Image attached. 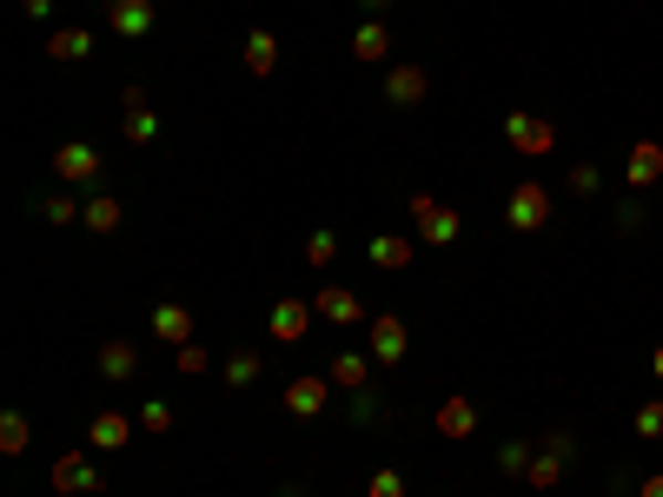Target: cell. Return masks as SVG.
<instances>
[{
  "mask_svg": "<svg viewBox=\"0 0 663 497\" xmlns=\"http://www.w3.org/2000/svg\"><path fill=\"white\" fill-rule=\"evenodd\" d=\"M551 206H558V199H551V186L518 179V186H511V199H505V226H511V232H545V226H551Z\"/></svg>",
  "mask_w": 663,
  "mask_h": 497,
  "instance_id": "obj_1",
  "label": "cell"
},
{
  "mask_svg": "<svg viewBox=\"0 0 663 497\" xmlns=\"http://www.w3.org/2000/svg\"><path fill=\"white\" fill-rule=\"evenodd\" d=\"M412 219H418V239L425 246H458L465 239V213L432 199V193H412Z\"/></svg>",
  "mask_w": 663,
  "mask_h": 497,
  "instance_id": "obj_2",
  "label": "cell"
},
{
  "mask_svg": "<svg viewBox=\"0 0 663 497\" xmlns=\"http://www.w3.org/2000/svg\"><path fill=\"white\" fill-rule=\"evenodd\" d=\"M365 352H372V365H405L412 325H405L398 312H372V319H365Z\"/></svg>",
  "mask_w": 663,
  "mask_h": 497,
  "instance_id": "obj_3",
  "label": "cell"
},
{
  "mask_svg": "<svg viewBox=\"0 0 663 497\" xmlns=\"http://www.w3.org/2000/svg\"><path fill=\"white\" fill-rule=\"evenodd\" d=\"M505 139H511L525 159H545V153L558 146V126H551L545 113H505Z\"/></svg>",
  "mask_w": 663,
  "mask_h": 497,
  "instance_id": "obj_4",
  "label": "cell"
},
{
  "mask_svg": "<svg viewBox=\"0 0 663 497\" xmlns=\"http://www.w3.org/2000/svg\"><path fill=\"white\" fill-rule=\"evenodd\" d=\"M53 179H60V186H93V179H100V146H86V139L53 146Z\"/></svg>",
  "mask_w": 663,
  "mask_h": 497,
  "instance_id": "obj_5",
  "label": "cell"
},
{
  "mask_svg": "<svg viewBox=\"0 0 663 497\" xmlns=\"http://www.w3.org/2000/svg\"><path fill=\"white\" fill-rule=\"evenodd\" d=\"M46 478H53V491H60V497H86V491L100 497V491H106V478L86 465V452H66V458H53V472H46Z\"/></svg>",
  "mask_w": 663,
  "mask_h": 497,
  "instance_id": "obj_6",
  "label": "cell"
},
{
  "mask_svg": "<svg viewBox=\"0 0 663 497\" xmlns=\"http://www.w3.org/2000/svg\"><path fill=\"white\" fill-rule=\"evenodd\" d=\"M312 319H319V306H312V299H279V306H272V319H266V332H272L279 345H299V339L312 332Z\"/></svg>",
  "mask_w": 663,
  "mask_h": 497,
  "instance_id": "obj_7",
  "label": "cell"
},
{
  "mask_svg": "<svg viewBox=\"0 0 663 497\" xmlns=\"http://www.w3.org/2000/svg\"><path fill=\"white\" fill-rule=\"evenodd\" d=\"M325 398H332V379H325V372H299V379L286 385V412H292V418H319Z\"/></svg>",
  "mask_w": 663,
  "mask_h": 497,
  "instance_id": "obj_8",
  "label": "cell"
},
{
  "mask_svg": "<svg viewBox=\"0 0 663 497\" xmlns=\"http://www.w3.org/2000/svg\"><path fill=\"white\" fill-rule=\"evenodd\" d=\"M133 425H139L133 412H93V418H86V445H93V452H126V445H133Z\"/></svg>",
  "mask_w": 663,
  "mask_h": 497,
  "instance_id": "obj_9",
  "label": "cell"
},
{
  "mask_svg": "<svg viewBox=\"0 0 663 497\" xmlns=\"http://www.w3.org/2000/svg\"><path fill=\"white\" fill-rule=\"evenodd\" d=\"M624 186H631V193L663 186V146H657V139H638V146L624 153Z\"/></svg>",
  "mask_w": 663,
  "mask_h": 497,
  "instance_id": "obj_10",
  "label": "cell"
},
{
  "mask_svg": "<svg viewBox=\"0 0 663 497\" xmlns=\"http://www.w3.org/2000/svg\"><path fill=\"white\" fill-rule=\"evenodd\" d=\"M153 13H159L153 0H106V27L126 33V40H146V33H153Z\"/></svg>",
  "mask_w": 663,
  "mask_h": 497,
  "instance_id": "obj_11",
  "label": "cell"
},
{
  "mask_svg": "<svg viewBox=\"0 0 663 497\" xmlns=\"http://www.w3.org/2000/svg\"><path fill=\"white\" fill-rule=\"evenodd\" d=\"M239 60H246V73H252V80H272V73H279V33L252 27V33H246V46H239Z\"/></svg>",
  "mask_w": 663,
  "mask_h": 497,
  "instance_id": "obj_12",
  "label": "cell"
},
{
  "mask_svg": "<svg viewBox=\"0 0 663 497\" xmlns=\"http://www.w3.org/2000/svg\"><path fill=\"white\" fill-rule=\"evenodd\" d=\"M325 379H332V392H365L372 385V352H332Z\"/></svg>",
  "mask_w": 663,
  "mask_h": 497,
  "instance_id": "obj_13",
  "label": "cell"
},
{
  "mask_svg": "<svg viewBox=\"0 0 663 497\" xmlns=\"http://www.w3.org/2000/svg\"><path fill=\"white\" fill-rule=\"evenodd\" d=\"M432 425H438V438H452V445H465V438L478 432V405H472V398H445V405L432 412Z\"/></svg>",
  "mask_w": 663,
  "mask_h": 497,
  "instance_id": "obj_14",
  "label": "cell"
},
{
  "mask_svg": "<svg viewBox=\"0 0 663 497\" xmlns=\"http://www.w3.org/2000/svg\"><path fill=\"white\" fill-rule=\"evenodd\" d=\"M46 60H60V66L93 60V33H86V27H53V33H46Z\"/></svg>",
  "mask_w": 663,
  "mask_h": 497,
  "instance_id": "obj_15",
  "label": "cell"
},
{
  "mask_svg": "<svg viewBox=\"0 0 663 497\" xmlns=\"http://www.w3.org/2000/svg\"><path fill=\"white\" fill-rule=\"evenodd\" d=\"M425 93H432V73H425V66H392V73H385V100H392V106H418Z\"/></svg>",
  "mask_w": 663,
  "mask_h": 497,
  "instance_id": "obj_16",
  "label": "cell"
},
{
  "mask_svg": "<svg viewBox=\"0 0 663 497\" xmlns=\"http://www.w3.org/2000/svg\"><path fill=\"white\" fill-rule=\"evenodd\" d=\"M193 325H199V319H193V306H153V339H166L173 352H179V345H193Z\"/></svg>",
  "mask_w": 663,
  "mask_h": 497,
  "instance_id": "obj_17",
  "label": "cell"
},
{
  "mask_svg": "<svg viewBox=\"0 0 663 497\" xmlns=\"http://www.w3.org/2000/svg\"><path fill=\"white\" fill-rule=\"evenodd\" d=\"M392 53V27L385 20H359V33H352V60L359 66H379Z\"/></svg>",
  "mask_w": 663,
  "mask_h": 497,
  "instance_id": "obj_18",
  "label": "cell"
},
{
  "mask_svg": "<svg viewBox=\"0 0 663 497\" xmlns=\"http://www.w3.org/2000/svg\"><path fill=\"white\" fill-rule=\"evenodd\" d=\"M93 365H100V379H113V385H126V379L139 372V352H133V339H106Z\"/></svg>",
  "mask_w": 663,
  "mask_h": 497,
  "instance_id": "obj_19",
  "label": "cell"
},
{
  "mask_svg": "<svg viewBox=\"0 0 663 497\" xmlns=\"http://www.w3.org/2000/svg\"><path fill=\"white\" fill-rule=\"evenodd\" d=\"M365 252H372V266H379V272H405V266H412V252H418V246H412V239H405V232H379V239H372V246H365Z\"/></svg>",
  "mask_w": 663,
  "mask_h": 497,
  "instance_id": "obj_20",
  "label": "cell"
},
{
  "mask_svg": "<svg viewBox=\"0 0 663 497\" xmlns=\"http://www.w3.org/2000/svg\"><path fill=\"white\" fill-rule=\"evenodd\" d=\"M312 306H319V319H332V325H359V319H365L359 292H345V286H325V292H319Z\"/></svg>",
  "mask_w": 663,
  "mask_h": 497,
  "instance_id": "obj_21",
  "label": "cell"
},
{
  "mask_svg": "<svg viewBox=\"0 0 663 497\" xmlns=\"http://www.w3.org/2000/svg\"><path fill=\"white\" fill-rule=\"evenodd\" d=\"M80 226L106 239V232H120V226H126V206H120V199H106V193H93V199H86V213H80Z\"/></svg>",
  "mask_w": 663,
  "mask_h": 497,
  "instance_id": "obj_22",
  "label": "cell"
},
{
  "mask_svg": "<svg viewBox=\"0 0 663 497\" xmlns=\"http://www.w3.org/2000/svg\"><path fill=\"white\" fill-rule=\"evenodd\" d=\"M219 372H226V385H232V392H246V385H259V352H252V345H239V352H226V365H219Z\"/></svg>",
  "mask_w": 663,
  "mask_h": 497,
  "instance_id": "obj_23",
  "label": "cell"
},
{
  "mask_svg": "<svg viewBox=\"0 0 663 497\" xmlns=\"http://www.w3.org/2000/svg\"><path fill=\"white\" fill-rule=\"evenodd\" d=\"M27 438H33L27 412H0V458H20V452H27Z\"/></svg>",
  "mask_w": 663,
  "mask_h": 497,
  "instance_id": "obj_24",
  "label": "cell"
},
{
  "mask_svg": "<svg viewBox=\"0 0 663 497\" xmlns=\"http://www.w3.org/2000/svg\"><path fill=\"white\" fill-rule=\"evenodd\" d=\"M120 133H126V146H153L159 139V113L146 106V113H120Z\"/></svg>",
  "mask_w": 663,
  "mask_h": 497,
  "instance_id": "obj_25",
  "label": "cell"
},
{
  "mask_svg": "<svg viewBox=\"0 0 663 497\" xmlns=\"http://www.w3.org/2000/svg\"><path fill=\"white\" fill-rule=\"evenodd\" d=\"M525 485H531V491H558V485H564V458L538 452V458H531V472H525Z\"/></svg>",
  "mask_w": 663,
  "mask_h": 497,
  "instance_id": "obj_26",
  "label": "cell"
},
{
  "mask_svg": "<svg viewBox=\"0 0 663 497\" xmlns=\"http://www.w3.org/2000/svg\"><path fill=\"white\" fill-rule=\"evenodd\" d=\"M80 213H86V206H80L73 193H53V199H40V219H46V226H66V219H80Z\"/></svg>",
  "mask_w": 663,
  "mask_h": 497,
  "instance_id": "obj_27",
  "label": "cell"
},
{
  "mask_svg": "<svg viewBox=\"0 0 663 497\" xmlns=\"http://www.w3.org/2000/svg\"><path fill=\"white\" fill-rule=\"evenodd\" d=\"M206 365H213V359H206V345H199V339H193V345H179V352H173V372H179V379H199V372H206Z\"/></svg>",
  "mask_w": 663,
  "mask_h": 497,
  "instance_id": "obj_28",
  "label": "cell"
},
{
  "mask_svg": "<svg viewBox=\"0 0 663 497\" xmlns=\"http://www.w3.org/2000/svg\"><path fill=\"white\" fill-rule=\"evenodd\" d=\"M531 458H538V445H505V452H498V472H505V478H525Z\"/></svg>",
  "mask_w": 663,
  "mask_h": 497,
  "instance_id": "obj_29",
  "label": "cell"
},
{
  "mask_svg": "<svg viewBox=\"0 0 663 497\" xmlns=\"http://www.w3.org/2000/svg\"><path fill=\"white\" fill-rule=\"evenodd\" d=\"M339 259V232H312L305 239V266H332Z\"/></svg>",
  "mask_w": 663,
  "mask_h": 497,
  "instance_id": "obj_30",
  "label": "cell"
},
{
  "mask_svg": "<svg viewBox=\"0 0 663 497\" xmlns=\"http://www.w3.org/2000/svg\"><path fill=\"white\" fill-rule=\"evenodd\" d=\"M133 418H139L153 438H166V432H173V405H159V398H146V412H133Z\"/></svg>",
  "mask_w": 663,
  "mask_h": 497,
  "instance_id": "obj_31",
  "label": "cell"
},
{
  "mask_svg": "<svg viewBox=\"0 0 663 497\" xmlns=\"http://www.w3.org/2000/svg\"><path fill=\"white\" fill-rule=\"evenodd\" d=\"M631 425H638V438H651V445H657V438H663V398L638 405V418H631Z\"/></svg>",
  "mask_w": 663,
  "mask_h": 497,
  "instance_id": "obj_32",
  "label": "cell"
},
{
  "mask_svg": "<svg viewBox=\"0 0 663 497\" xmlns=\"http://www.w3.org/2000/svg\"><path fill=\"white\" fill-rule=\"evenodd\" d=\"M598 186H604V173H598L591 159H584V166H571V193H578V199H598Z\"/></svg>",
  "mask_w": 663,
  "mask_h": 497,
  "instance_id": "obj_33",
  "label": "cell"
},
{
  "mask_svg": "<svg viewBox=\"0 0 663 497\" xmlns=\"http://www.w3.org/2000/svg\"><path fill=\"white\" fill-rule=\"evenodd\" d=\"M538 452H551V458H564V465H571V458H578V438H571V432H545V438H538Z\"/></svg>",
  "mask_w": 663,
  "mask_h": 497,
  "instance_id": "obj_34",
  "label": "cell"
},
{
  "mask_svg": "<svg viewBox=\"0 0 663 497\" xmlns=\"http://www.w3.org/2000/svg\"><path fill=\"white\" fill-rule=\"evenodd\" d=\"M365 497H405V478H398V472H372Z\"/></svg>",
  "mask_w": 663,
  "mask_h": 497,
  "instance_id": "obj_35",
  "label": "cell"
},
{
  "mask_svg": "<svg viewBox=\"0 0 663 497\" xmlns=\"http://www.w3.org/2000/svg\"><path fill=\"white\" fill-rule=\"evenodd\" d=\"M352 418H359V425H372V418H379V392H372V385H365V392H352Z\"/></svg>",
  "mask_w": 663,
  "mask_h": 497,
  "instance_id": "obj_36",
  "label": "cell"
},
{
  "mask_svg": "<svg viewBox=\"0 0 663 497\" xmlns=\"http://www.w3.org/2000/svg\"><path fill=\"white\" fill-rule=\"evenodd\" d=\"M638 226H644V206H638V199H624V206H618V232H638Z\"/></svg>",
  "mask_w": 663,
  "mask_h": 497,
  "instance_id": "obj_37",
  "label": "cell"
},
{
  "mask_svg": "<svg viewBox=\"0 0 663 497\" xmlns=\"http://www.w3.org/2000/svg\"><path fill=\"white\" fill-rule=\"evenodd\" d=\"M20 7H27V20H46V13H53V0H20Z\"/></svg>",
  "mask_w": 663,
  "mask_h": 497,
  "instance_id": "obj_38",
  "label": "cell"
},
{
  "mask_svg": "<svg viewBox=\"0 0 663 497\" xmlns=\"http://www.w3.org/2000/svg\"><path fill=\"white\" fill-rule=\"evenodd\" d=\"M638 497H663V472H651V478L638 485Z\"/></svg>",
  "mask_w": 663,
  "mask_h": 497,
  "instance_id": "obj_39",
  "label": "cell"
},
{
  "mask_svg": "<svg viewBox=\"0 0 663 497\" xmlns=\"http://www.w3.org/2000/svg\"><path fill=\"white\" fill-rule=\"evenodd\" d=\"M651 372H657V385H663V345H657V352H651Z\"/></svg>",
  "mask_w": 663,
  "mask_h": 497,
  "instance_id": "obj_40",
  "label": "cell"
},
{
  "mask_svg": "<svg viewBox=\"0 0 663 497\" xmlns=\"http://www.w3.org/2000/svg\"><path fill=\"white\" fill-rule=\"evenodd\" d=\"M365 7H372V13H385V7H392V0H365Z\"/></svg>",
  "mask_w": 663,
  "mask_h": 497,
  "instance_id": "obj_41",
  "label": "cell"
}]
</instances>
